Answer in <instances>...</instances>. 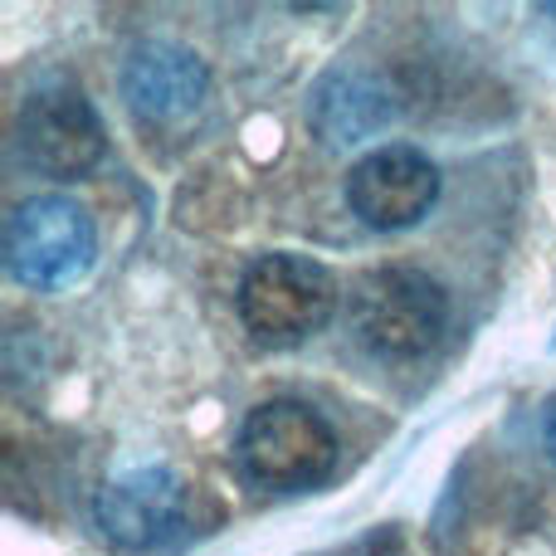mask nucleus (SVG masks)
Segmentation results:
<instances>
[{"label": "nucleus", "mask_w": 556, "mask_h": 556, "mask_svg": "<svg viewBox=\"0 0 556 556\" xmlns=\"http://www.w3.org/2000/svg\"><path fill=\"white\" fill-rule=\"evenodd\" d=\"M20 152L29 166H39L45 176L74 181V176L93 172L108 152V132L98 108L84 98V88L74 84H45L20 103L15 117Z\"/></svg>", "instance_id": "39448f33"}, {"label": "nucleus", "mask_w": 556, "mask_h": 556, "mask_svg": "<svg viewBox=\"0 0 556 556\" xmlns=\"http://www.w3.org/2000/svg\"><path fill=\"white\" fill-rule=\"evenodd\" d=\"M186 508H191L186 479L176 469H166V464H152V469H132L108 479L93 498V522L113 547L147 552L181 528Z\"/></svg>", "instance_id": "0eeeda50"}, {"label": "nucleus", "mask_w": 556, "mask_h": 556, "mask_svg": "<svg viewBox=\"0 0 556 556\" xmlns=\"http://www.w3.org/2000/svg\"><path fill=\"white\" fill-rule=\"evenodd\" d=\"M542 10H547V15H552V20H556V0H552V5H542Z\"/></svg>", "instance_id": "9b49d317"}, {"label": "nucleus", "mask_w": 556, "mask_h": 556, "mask_svg": "<svg viewBox=\"0 0 556 556\" xmlns=\"http://www.w3.org/2000/svg\"><path fill=\"white\" fill-rule=\"evenodd\" d=\"M542 440H547V454H552V464H556V401L547 405V425H542Z\"/></svg>", "instance_id": "9d476101"}, {"label": "nucleus", "mask_w": 556, "mask_h": 556, "mask_svg": "<svg viewBox=\"0 0 556 556\" xmlns=\"http://www.w3.org/2000/svg\"><path fill=\"white\" fill-rule=\"evenodd\" d=\"M450 327V293L410 264L371 269L352 288V332L381 362H415Z\"/></svg>", "instance_id": "f257e3e1"}, {"label": "nucleus", "mask_w": 556, "mask_h": 556, "mask_svg": "<svg viewBox=\"0 0 556 556\" xmlns=\"http://www.w3.org/2000/svg\"><path fill=\"white\" fill-rule=\"evenodd\" d=\"M440 201V166L405 142H386L352 162L346 172V205L366 230H410Z\"/></svg>", "instance_id": "423d86ee"}, {"label": "nucleus", "mask_w": 556, "mask_h": 556, "mask_svg": "<svg viewBox=\"0 0 556 556\" xmlns=\"http://www.w3.org/2000/svg\"><path fill=\"white\" fill-rule=\"evenodd\" d=\"M395 93L371 68H332L317 78L313 103H307V127L323 137V147H352L366 137L386 132L395 123Z\"/></svg>", "instance_id": "1a4fd4ad"}, {"label": "nucleus", "mask_w": 556, "mask_h": 556, "mask_svg": "<svg viewBox=\"0 0 556 556\" xmlns=\"http://www.w3.org/2000/svg\"><path fill=\"white\" fill-rule=\"evenodd\" d=\"M98 260L93 215L74 195H29L5 220V269L25 288H68Z\"/></svg>", "instance_id": "f03ea898"}, {"label": "nucleus", "mask_w": 556, "mask_h": 556, "mask_svg": "<svg viewBox=\"0 0 556 556\" xmlns=\"http://www.w3.org/2000/svg\"><path fill=\"white\" fill-rule=\"evenodd\" d=\"M337 454V430L303 401H264L240 425V469L274 493L317 489Z\"/></svg>", "instance_id": "7ed1b4c3"}, {"label": "nucleus", "mask_w": 556, "mask_h": 556, "mask_svg": "<svg viewBox=\"0 0 556 556\" xmlns=\"http://www.w3.org/2000/svg\"><path fill=\"white\" fill-rule=\"evenodd\" d=\"M123 98L137 123L172 127L186 123L211 93V68L195 49L172 45V39H147L123 59Z\"/></svg>", "instance_id": "6e6552de"}, {"label": "nucleus", "mask_w": 556, "mask_h": 556, "mask_svg": "<svg viewBox=\"0 0 556 556\" xmlns=\"http://www.w3.org/2000/svg\"><path fill=\"white\" fill-rule=\"evenodd\" d=\"M240 323L269 346H298L337 313V278L303 254H264L240 278Z\"/></svg>", "instance_id": "20e7f679"}]
</instances>
